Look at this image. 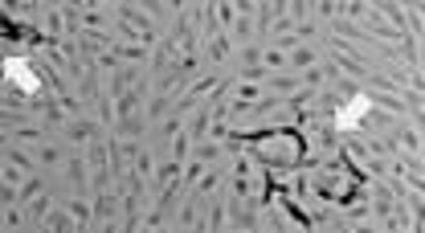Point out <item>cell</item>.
Wrapping results in <instances>:
<instances>
[{
  "label": "cell",
  "mask_w": 425,
  "mask_h": 233,
  "mask_svg": "<svg viewBox=\"0 0 425 233\" xmlns=\"http://www.w3.org/2000/svg\"><path fill=\"white\" fill-rule=\"evenodd\" d=\"M4 74H9V82H16L21 90H37V78L29 74V62H25V58H9V62H4Z\"/></svg>",
  "instance_id": "1"
},
{
  "label": "cell",
  "mask_w": 425,
  "mask_h": 233,
  "mask_svg": "<svg viewBox=\"0 0 425 233\" xmlns=\"http://www.w3.org/2000/svg\"><path fill=\"white\" fill-rule=\"evenodd\" d=\"M364 111H368V99H356L352 107H348V111H340V127H352V123L364 115Z\"/></svg>",
  "instance_id": "2"
}]
</instances>
